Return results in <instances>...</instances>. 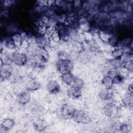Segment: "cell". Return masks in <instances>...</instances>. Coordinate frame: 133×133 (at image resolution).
Instances as JSON below:
<instances>
[{
	"label": "cell",
	"mask_w": 133,
	"mask_h": 133,
	"mask_svg": "<svg viewBox=\"0 0 133 133\" xmlns=\"http://www.w3.org/2000/svg\"><path fill=\"white\" fill-rule=\"evenodd\" d=\"M56 68L58 72L61 74L72 72L74 63L71 59H58L56 64Z\"/></svg>",
	"instance_id": "obj_1"
},
{
	"label": "cell",
	"mask_w": 133,
	"mask_h": 133,
	"mask_svg": "<svg viewBox=\"0 0 133 133\" xmlns=\"http://www.w3.org/2000/svg\"><path fill=\"white\" fill-rule=\"evenodd\" d=\"M76 110L75 107L69 102H64L62 104L59 110L60 116L65 119L73 118L74 112Z\"/></svg>",
	"instance_id": "obj_2"
},
{
	"label": "cell",
	"mask_w": 133,
	"mask_h": 133,
	"mask_svg": "<svg viewBox=\"0 0 133 133\" xmlns=\"http://www.w3.org/2000/svg\"><path fill=\"white\" fill-rule=\"evenodd\" d=\"M28 61V56L22 51H15L13 56V63L18 66H24Z\"/></svg>",
	"instance_id": "obj_3"
},
{
	"label": "cell",
	"mask_w": 133,
	"mask_h": 133,
	"mask_svg": "<svg viewBox=\"0 0 133 133\" xmlns=\"http://www.w3.org/2000/svg\"><path fill=\"white\" fill-rule=\"evenodd\" d=\"M103 112L104 115L109 118L116 117L118 113V107L113 102H109L103 106Z\"/></svg>",
	"instance_id": "obj_4"
},
{
	"label": "cell",
	"mask_w": 133,
	"mask_h": 133,
	"mask_svg": "<svg viewBox=\"0 0 133 133\" xmlns=\"http://www.w3.org/2000/svg\"><path fill=\"white\" fill-rule=\"evenodd\" d=\"M73 118L78 123H86L89 121L90 117L87 112L83 110L76 109Z\"/></svg>",
	"instance_id": "obj_5"
},
{
	"label": "cell",
	"mask_w": 133,
	"mask_h": 133,
	"mask_svg": "<svg viewBox=\"0 0 133 133\" xmlns=\"http://www.w3.org/2000/svg\"><path fill=\"white\" fill-rule=\"evenodd\" d=\"M1 64L10 65L13 63V56L14 52L7 49H1Z\"/></svg>",
	"instance_id": "obj_6"
},
{
	"label": "cell",
	"mask_w": 133,
	"mask_h": 133,
	"mask_svg": "<svg viewBox=\"0 0 133 133\" xmlns=\"http://www.w3.org/2000/svg\"><path fill=\"white\" fill-rule=\"evenodd\" d=\"M61 86L59 83L55 79L49 80L46 84L47 91L51 95H56L60 91Z\"/></svg>",
	"instance_id": "obj_7"
},
{
	"label": "cell",
	"mask_w": 133,
	"mask_h": 133,
	"mask_svg": "<svg viewBox=\"0 0 133 133\" xmlns=\"http://www.w3.org/2000/svg\"><path fill=\"white\" fill-rule=\"evenodd\" d=\"M82 89L69 86L66 90L68 97L72 100H79L82 96Z\"/></svg>",
	"instance_id": "obj_8"
},
{
	"label": "cell",
	"mask_w": 133,
	"mask_h": 133,
	"mask_svg": "<svg viewBox=\"0 0 133 133\" xmlns=\"http://www.w3.org/2000/svg\"><path fill=\"white\" fill-rule=\"evenodd\" d=\"M115 94L113 88L110 89L103 88L99 90L98 96L100 99L103 101H108L113 99Z\"/></svg>",
	"instance_id": "obj_9"
},
{
	"label": "cell",
	"mask_w": 133,
	"mask_h": 133,
	"mask_svg": "<svg viewBox=\"0 0 133 133\" xmlns=\"http://www.w3.org/2000/svg\"><path fill=\"white\" fill-rule=\"evenodd\" d=\"M31 99V95L28 91H21L17 94V100L21 104H28Z\"/></svg>",
	"instance_id": "obj_10"
},
{
	"label": "cell",
	"mask_w": 133,
	"mask_h": 133,
	"mask_svg": "<svg viewBox=\"0 0 133 133\" xmlns=\"http://www.w3.org/2000/svg\"><path fill=\"white\" fill-rule=\"evenodd\" d=\"M41 86L40 83L35 79H29L26 84L25 88L28 91H34L38 90Z\"/></svg>",
	"instance_id": "obj_11"
},
{
	"label": "cell",
	"mask_w": 133,
	"mask_h": 133,
	"mask_svg": "<svg viewBox=\"0 0 133 133\" xmlns=\"http://www.w3.org/2000/svg\"><path fill=\"white\" fill-rule=\"evenodd\" d=\"M75 77V76L72 72H69L61 74L60 76V79L63 84L69 86L71 85Z\"/></svg>",
	"instance_id": "obj_12"
},
{
	"label": "cell",
	"mask_w": 133,
	"mask_h": 133,
	"mask_svg": "<svg viewBox=\"0 0 133 133\" xmlns=\"http://www.w3.org/2000/svg\"><path fill=\"white\" fill-rule=\"evenodd\" d=\"M33 125L34 128L39 131H43L47 128L48 126L47 122L42 119H35L33 123Z\"/></svg>",
	"instance_id": "obj_13"
},
{
	"label": "cell",
	"mask_w": 133,
	"mask_h": 133,
	"mask_svg": "<svg viewBox=\"0 0 133 133\" xmlns=\"http://www.w3.org/2000/svg\"><path fill=\"white\" fill-rule=\"evenodd\" d=\"M101 84L103 87V88L110 89L113 88L114 86V83L113 81V78L108 76L104 75L101 80Z\"/></svg>",
	"instance_id": "obj_14"
},
{
	"label": "cell",
	"mask_w": 133,
	"mask_h": 133,
	"mask_svg": "<svg viewBox=\"0 0 133 133\" xmlns=\"http://www.w3.org/2000/svg\"><path fill=\"white\" fill-rule=\"evenodd\" d=\"M98 37L100 40V41L104 43L108 44L111 37L112 33H111L108 31L101 30L98 32Z\"/></svg>",
	"instance_id": "obj_15"
},
{
	"label": "cell",
	"mask_w": 133,
	"mask_h": 133,
	"mask_svg": "<svg viewBox=\"0 0 133 133\" xmlns=\"http://www.w3.org/2000/svg\"><path fill=\"white\" fill-rule=\"evenodd\" d=\"M122 104L126 107L131 108L132 106L133 98L132 94L127 92L122 98Z\"/></svg>",
	"instance_id": "obj_16"
},
{
	"label": "cell",
	"mask_w": 133,
	"mask_h": 133,
	"mask_svg": "<svg viewBox=\"0 0 133 133\" xmlns=\"http://www.w3.org/2000/svg\"><path fill=\"white\" fill-rule=\"evenodd\" d=\"M110 54L112 58H119L120 59L124 55V51L122 47H115L112 48L110 51Z\"/></svg>",
	"instance_id": "obj_17"
},
{
	"label": "cell",
	"mask_w": 133,
	"mask_h": 133,
	"mask_svg": "<svg viewBox=\"0 0 133 133\" xmlns=\"http://www.w3.org/2000/svg\"><path fill=\"white\" fill-rule=\"evenodd\" d=\"M10 37L16 47L22 46L23 42V39L21 36L20 33L15 32L13 33Z\"/></svg>",
	"instance_id": "obj_18"
},
{
	"label": "cell",
	"mask_w": 133,
	"mask_h": 133,
	"mask_svg": "<svg viewBox=\"0 0 133 133\" xmlns=\"http://www.w3.org/2000/svg\"><path fill=\"white\" fill-rule=\"evenodd\" d=\"M71 86L82 89L85 86L84 80L79 77L75 76Z\"/></svg>",
	"instance_id": "obj_19"
},
{
	"label": "cell",
	"mask_w": 133,
	"mask_h": 133,
	"mask_svg": "<svg viewBox=\"0 0 133 133\" xmlns=\"http://www.w3.org/2000/svg\"><path fill=\"white\" fill-rule=\"evenodd\" d=\"M14 121L10 118L4 119L2 122V127L5 129H9L11 128L14 125Z\"/></svg>",
	"instance_id": "obj_20"
},
{
	"label": "cell",
	"mask_w": 133,
	"mask_h": 133,
	"mask_svg": "<svg viewBox=\"0 0 133 133\" xmlns=\"http://www.w3.org/2000/svg\"><path fill=\"white\" fill-rule=\"evenodd\" d=\"M112 78L114 84L116 85H121V84L124 83L126 79V78L124 76H123L122 75L118 73L116 74Z\"/></svg>",
	"instance_id": "obj_21"
},
{
	"label": "cell",
	"mask_w": 133,
	"mask_h": 133,
	"mask_svg": "<svg viewBox=\"0 0 133 133\" xmlns=\"http://www.w3.org/2000/svg\"><path fill=\"white\" fill-rule=\"evenodd\" d=\"M131 128L130 125L129 123H124L119 126L118 129L122 132H129Z\"/></svg>",
	"instance_id": "obj_22"
},
{
	"label": "cell",
	"mask_w": 133,
	"mask_h": 133,
	"mask_svg": "<svg viewBox=\"0 0 133 133\" xmlns=\"http://www.w3.org/2000/svg\"><path fill=\"white\" fill-rule=\"evenodd\" d=\"M14 1H11V0H5V1H1V5H2L3 7L6 9L7 8H8L10 7L13 4Z\"/></svg>",
	"instance_id": "obj_23"
},
{
	"label": "cell",
	"mask_w": 133,
	"mask_h": 133,
	"mask_svg": "<svg viewBox=\"0 0 133 133\" xmlns=\"http://www.w3.org/2000/svg\"><path fill=\"white\" fill-rule=\"evenodd\" d=\"M58 58L59 59L65 60V59H71L70 58V55L69 53L65 51H61L58 54Z\"/></svg>",
	"instance_id": "obj_24"
},
{
	"label": "cell",
	"mask_w": 133,
	"mask_h": 133,
	"mask_svg": "<svg viewBox=\"0 0 133 133\" xmlns=\"http://www.w3.org/2000/svg\"><path fill=\"white\" fill-rule=\"evenodd\" d=\"M82 2L81 1H74L72 2V5L75 8H79L82 6Z\"/></svg>",
	"instance_id": "obj_25"
}]
</instances>
